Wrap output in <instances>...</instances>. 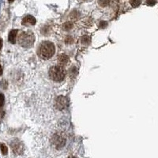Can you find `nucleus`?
Returning <instances> with one entry per match:
<instances>
[{"label": "nucleus", "instance_id": "f8f14e48", "mask_svg": "<svg viewBox=\"0 0 158 158\" xmlns=\"http://www.w3.org/2000/svg\"><path fill=\"white\" fill-rule=\"evenodd\" d=\"M0 149H1V151L3 153V155H6L7 152H8V149H7V147L5 144L1 143L0 144Z\"/></svg>", "mask_w": 158, "mask_h": 158}, {"label": "nucleus", "instance_id": "f257e3e1", "mask_svg": "<svg viewBox=\"0 0 158 158\" xmlns=\"http://www.w3.org/2000/svg\"><path fill=\"white\" fill-rule=\"evenodd\" d=\"M55 52V45L49 41L43 42L39 46L38 48V55L43 60H48L53 56V55Z\"/></svg>", "mask_w": 158, "mask_h": 158}, {"label": "nucleus", "instance_id": "7ed1b4c3", "mask_svg": "<svg viewBox=\"0 0 158 158\" xmlns=\"http://www.w3.org/2000/svg\"><path fill=\"white\" fill-rule=\"evenodd\" d=\"M66 76V70L62 66H54L49 70V77L54 81H62Z\"/></svg>", "mask_w": 158, "mask_h": 158}, {"label": "nucleus", "instance_id": "a211bd4d", "mask_svg": "<svg viewBox=\"0 0 158 158\" xmlns=\"http://www.w3.org/2000/svg\"><path fill=\"white\" fill-rule=\"evenodd\" d=\"M107 25V23L106 21H101V24H100V27L101 28H105Z\"/></svg>", "mask_w": 158, "mask_h": 158}, {"label": "nucleus", "instance_id": "9d476101", "mask_svg": "<svg viewBox=\"0 0 158 158\" xmlns=\"http://www.w3.org/2000/svg\"><path fill=\"white\" fill-rule=\"evenodd\" d=\"M81 44H83L85 45H88L90 44V37L87 35H85L81 37Z\"/></svg>", "mask_w": 158, "mask_h": 158}, {"label": "nucleus", "instance_id": "0eeeda50", "mask_svg": "<svg viewBox=\"0 0 158 158\" xmlns=\"http://www.w3.org/2000/svg\"><path fill=\"white\" fill-rule=\"evenodd\" d=\"M21 23L23 25H26V26H29V25H34L36 24V19L34 17L31 16V15H28L26 17H25L23 18V20L21 21Z\"/></svg>", "mask_w": 158, "mask_h": 158}, {"label": "nucleus", "instance_id": "9b49d317", "mask_svg": "<svg viewBox=\"0 0 158 158\" xmlns=\"http://www.w3.org/2000/svg\"><path fill=\"white\" fill-rule=\"evenodd\" d=\"M98 3L101 6L105 7V6H107L109 5L110 0H98Z\"/></svg>", "mask_w": 158, "mask_h": 158}, {"label": "nucleus", "instance_id": "6e6552de", "mask_svg": "<svg viewBox=\"0 0 158 158\" xmlns=\"http://www.w3.org/2000/svg\"><path fill=\"white\" fill-rule=\"evenodd\" d=\"M18 33V29H13L10 32L8 39H9V41L10 42V43L14 44L15 41H16V37H17Z\"/></svg>", "mask_w": 158, "mask_h": 158}, {"label": "nucleus", "instance_id": "dca6fc26", "mask_svg": "<svg viewBox=\"0 0 158 158\" xmlns=\"http://www.w3.org/2000/svg\"><path fill=\"white\" fill-rule=\"evenodd\" d=\"M4 101H5V97L4 96L2 93H0V107H2L4 104Z\"/></svg>", "mask_w": 158, "mask_h": 158}, {"label": "nucleus", "instance_id": "f03ea898", "mask_svg": "<svg viewBox=\"0 0 158 158\" xmlns=\"http://www.w3.org/2000/svg\"><path fill=\"white\" fill-rule=\"evenodd\" d=\"M35 40V37L33 33H31L29 31L23 32L20 34V36H18V42L19 44L21 47L25 48H28L32 47Z\"/></svg>", "mask_w": 158, "mask_h": 158}, {"label": "nucleus", "instance_id": "4468645a", "mask_svg": "<svg viewBox=\"0 0 158 158\" xmlns=\"http://www.w3.org/2000/svg\"><path fill=\"white\" fill-rule=\"evenodd\" d=\"M141 0H131V5L133 7H137L141 4Z\"/></svg>", "mask_w": 158, "mask_h": 158}, {"label": "nucleus", "instance_id": "423d86ee", "mask_svg": "<svg viewBox=\"0 0 158 158\" xmlns=\"http://www.w3.org/2000/svg\"><path fill=\"white\" fill-rule=\"evenodd\" d=\"M10 146L12 148L13 151L16 153V154H21L24 150V146L22 145L20 141L14 140L12 142V143L10 144Z\"/></svg>", "mask_w": 158, "mask_h": 158}, {"label": "nucleus", "instance_id": "1a4fd4ad", "mask_svg": "<svg viewBox=\"0 0 158 158\" xmlns=\"http://www.w3.org/2000/svg\"><path fill=\"white\" fill-rule=\"evenodd\" d=\"M69 61V57L66 55H61L60 57H59V62L61 65H66L67 64Z\"/></svg>", "mask_w": 158, "mask_h": 158}, {"label": "nucleus", "instance_id": "4be33fe9", "mask_svg": "<svg viewBox=\"0 0 158 158\" xmlns=\"http://www.w3.org/2000/svg\"><path fill=\"white\" fill-rule=\"evenodd\" d=\"M84 1H85V0H84Z\"/></svg>", "mask_w": 158, "mask_h": 158}, {"label": "nucleus", "instance_id": "2eb2a0df", "mask_svg": "<svg viewBox=\"0 0 158 158\" xmlns=\"http://www.w3.org/2000/svg\"><path fill=\"white\" fill-rule=\"evenodd\" d=\"M157 3V0H146V4L149 6H153Z\"/></svg>", "mask_w": 158, "mask_h": 158}, {"label": "nucleus", "instance_id": "ddd939ff", "mask_svg": "<svg viewBox=\"0 0 158 158\" xmlns=\"http://www.w3.org/2000/svg\"><path fill=\"white\" fill-rule=\"evenodd\" d=\"M63 28L64 30L71 29L72 28H73V24H72V23H70V22H66L65 24L63 25Z\"/></svg>", "mask_w": 158, "mask_h": 158}, {"label": "nucleus", "instance_id": "412c9836", "mask_svg": "<svg viewBox=\"0 0 158 158\" xmlns=\"http://www.w3.org/2000/svg\"><path fill=\"white\" fill-rule=\"evenodd\" d=\"M8 1H9V3H13V2H14V0H8Z\"/></svg>", "mask_w": 158, "mask_h": 158}, {"label": "nucleus", "instance_id": "aec40b11", "mask_svg": "<svg viewBox=\"0 0 158 158\" xmlns=\"http://www.w3.org/2000/svg\"><path fill=\"white\" fill-rule=\"evenodd\" d=\"M3 74V68H2V66L0 65V75Z\"/></svg>", "mask_w": 158, "mask_h": 158}, {"label": "nucleus", "instance_id": "f3484780", "mask_svg": "<svg viewBox=\"0 0 158 158\" xmlns=\"http://www.w3.org/2000/svg\"><path fill=\"white\" fill-rule=\"evenodd\" d=\"M72 42H73V38H72L71 36H67V38L66 39V44H72Z\"/></svg>", "mask_w": 158, "mask_h": 158}, {"label": "nucleus", "instance_id": "6ab92c4d", "mask_svg": "<svg viewBox=\"0 0 158 158\" xmlns=\"http://www.w3.org/2000/svg\"><path fill=\"white\" fill-rule=\"evenodd\" d=\"M2 47H3V40L0 39V50H1Z\"/></svg>", "mask_w": 158, "mask_h": 158}, {"label": "nucleus", "instance_id": "39448f33", "mask_svg": "<svg viewBox=\"0 0 158 158\" xmlns=\"http://www.w3.org/2000/svg\"><path fill=\"white\" fill-rule=\"evenodd\" d=\"M69 104L68 100L66 97L63 96H58L55 100V107L58 108L59 110H63L66 107H67Z\"/></svg>", "mask_w": 158, "mask_h": 158}, {"label": "nucleus", "instance_id": "20e7f679", "mask_svg": "<svg viewBox=\"0 0 158 158\" xmlns=\"http://www.w3.org/2000/svg\"><path fill=\"white\" fill-rule=\"evenodd\" d=\"M52 142L57 148H62L63 146H65L66 143V137L61 133L55 134L52 138Z\"/></svg>", "mask_w": 158, "mask_h": 158}]
</instances>
